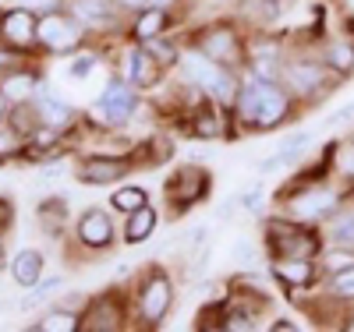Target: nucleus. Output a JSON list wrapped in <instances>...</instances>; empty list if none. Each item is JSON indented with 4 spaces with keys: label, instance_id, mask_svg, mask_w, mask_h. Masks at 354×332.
<instances>
[{
    "label": "nucleus",
    "instance_id": "b1692460",
    "mask_svg": "<svg viewBox=\"0 0 354 332\" xmlns=\"http://www.w3.org/2000/svg\"><path fill=\"white\" fill-rule=\"evenodd\" d=\"M57 286H61V280H57V276H53V280H46V283H43V286H36L32 293H25L18 308H21V311H36V308L43 304V300H50V293H53Z\"/></svg>",
    "mask_w": 354,
    "mask_h": 332
},
{
    "label": "nucleus",
    "instance_id": "2f4dec72",
    "mask_svg": "<svg viewBox=\"0 0 354 332\" xmlns=\"http://www.w3.org/2000/svg\"><path fill=\"white\" fill-rule=\"evenodd\" d=\"M326 265L333 268V273H340V268H347V265H351V248H344V251H333V255L326 258Z\"/></svg>",
    "mask_w": 354,
    "mask_h": 332
},
{
    "label": "nucleus",
    "instance_id": "9d476101",
    "mask_svg": "<svg viewBox=\"0 0 354 332\" xmlns=\"http://www.w3.org/2000/svg\"><path fill=\"white\" fill-rule=\"evenodd\" d=\"M124 173H128V163H121V159H100V156L85 159L78 166L82 184H110V180H121Z\"/></svg>",
    "mask_w": 354,
    "mask_h": 332
},
{
    "label": "nucleus",
    "instance_id": "4be33fe9",
    "mask_svg": "<svg viewBox=\"0 0 354 332\" xmlns=\"http://www.w3.org/2000/svg\"><path fill=\"white\" fill-rule=\"evenodd\" d=\"M110 205L117 208V213H135V208L149 205V198H145V191H142V188H121V191H113Z\"/></svg>",
    "mask_w": 354,
    "mask_h": 332
},
{
    "label": "nucleus",
    "instance_id": "dca6fc26",
    "mask_svg": "<svg viewBox=\"0 0 354 332\" xmlns=\"http://www.w3.org/2000/svg\"><path fill=\"white\" fill-rule=\"evenodd\" d=\"M273 273H277V280H283L290 286H305V283H312V262L308 258H283L273 265Z\"/></svg>",
    "mask_w": 354,
    "mask_h": 332
},
{
    "label": "nucleus",
    "instance_id": "c756f323",
    "mask_svg": "<svg viewBox=\"0 0 354 332\" xmlns=\"http://www.w3.org/2000/svg\"><path fill=\"white\" fill-rule=\"evenodd\" d=\"M245 11L255 18H262V21H270V18H277V11H280V4L277 0H245Z\"/></svg>",
    "mask_w": 354,
    "mask_h": 332
},
{
    "label": "nucleus",
    "instance_id": "72a5a7b5",
    "mask_svg": "<svg viewBox=\"0 0 354 332\" xmlns=\"http://www.w3.org/2000/svg\"><path fill=\"white\" fill-rule=\"evenodd\" d=\"M259 198H262V195H259V188H255V191H248V195L241 198V205L248 208V213H255V205H259Z\"/></svg>",
    "mask_w": 354,
    "mask_h": 332
},
{
    "label": "nucleus",
    "instance_id": "1a4fd4ad",
    "mask_svg": "<svg viewBox=\"0 0 354 332\" xmlns=\"http://www.w3.org/2000/svg\"><path fill=\"white\" fill-rule=\"evenodd\" d=\"M78 240L85 248H106L113 240V223L106 216V208H85V216L78 219Z\"/></svg>",
    "mask_w": 354,
    "mask_h": 332
},
{
    "label": "nucleus",
    "instance_id": "f8f14e48",
    "mask_svg": "<svg viewBox=\"0 0 354 332\" xmlns=\"http://www.w3.org/2000/svg\"><path fill=\"white\" fill-rule=\"evenodd\" d=\"M68 8L85 25H106L117 14V8H121V4H117V0H68Z\"/></svg>",
    "mask_w": 354,
    "mask_h": 332
},
{
    "label": "nucleus",
    "instance_id": "cd10ccee",
    "mask_svg": "<svg viewBox=\"0 0 354 332\" xmlns=\"http://www.w3.org/2000/svg\"><path fill=\"white\" fill-rule=\"evenodd\" d=\"M195 135H198V138H220L223 128H220V120H216L213 113H205V110H202V113L195 117Z\"/></svg>",
    "mask_w": 354,
    "mask_h": 332
},
{
    "label": "nucleus",
    "instance_id": "473e14b6",
    "mask_svg": "<svg viewBox=\"0 0 354 332\" xmlns=\"http://www.w3.org/2000/svg\"><path fill=\"white\" fill-rule=\"evenodd\" d=\"M234 258H238L241 265H252V240H248V237L238 240V248H234Z\"/></svg>",
    "mask_w": 354,
    "mask_h": 332
},
{
    "label": "nucleus",
    "instance_id": "5701e85b",
    "mask_svg": "<svg viewBox=\"0 0 354 332\" xmlns=\"http://www.w3.org/2000/svg\"><path fill=\"white\" fill-rule=\"evenodd\" d=\"M330 240L337 248H354V213L340 216L333 226H330Z\"/></svg>",
    "mask_w": 354,
    "mask_h": 332
},
{
    "label": "nucleus",
    "instance_id": "4468645a",
    "mask_svg": "<svg viewBox=\"0 0 354 332\" xmlns=\"http://www.w3.org/2000/svg\"><path fill=\"white\" fill-rule=\"evenodd\" d=\"M287 85L298 96H312L322 85V68L319 64H294V68H287Z\"/></svg>",
    "mask_w": 354,
    "mask_h": 332
},
{
    "label": "nucleus",
    "instance_id": "39448f33",
    "mask_svg": "<svg viewBox=\"0 0 354 332\" xmlns=\"http://www.w3.org/2000/svg\"><path fill=\"white\" fill-rule=\"evenodd\" d=\"M82 32H78V21L68 14H46L39 21V43L53 53H71L78 46Z\"/></svg>",
    "mask_w": 354,
    "mask_h": 332
},
{
    "label": "nucleus",
    "instance_id": "9b49d317",
    "mask_svg": "<svg viewBox=\"0 0 354 332\" xmlns=\"http://www.w3.org/2000/svg\"><path fill=\"white\" fill-rule=\"evenodd\" d=\"M290 208H294V216H301V219H319V216H326V213L337 208V195L326 191V188H315L301 198H294Z\"/></svg>",
    "mask_w": 354,
    "mask_h": 332
},
{
    "label": "nucleus",
    "instance_id": "f257e3e1",
    "mask_svg": "<svg viewBox=\"0 0 354 332\" xmlns=\"http://www.w3.org/2000/svg\"><path fill=\"white\" fill-rule=\"evenodd\" d=\"M238 113L248 128H277L280 120L287 117V106H290V96L283 92V88L277 81H262V78H252L248 85H241L238 92Z\"/></svg>",
    "mask_w": 354,
    "mask_h": 332
},
{
    "label": "nucleus",
    "instance_id": "412c9836",
    "mask_svg": "<svg viewBox=\"0 0 354 332\" xmlns=\"http://www.w3.org/2000/svg\"><path fill=\"white\" fill-rule=\"evenodd\" d=\"M82 329V318L75 311H50L43 322H36V332H75Z\"/></svg>",
    "mask_w": 354,
    "mask_h": 332
},
{
    "label": "nucleus",
    "instance_id": "bb28decb",
    "mask_svg": "<svg viewBox=\"0 0 354 332\" xmlns=\"http://www.w3.org/2000/svg\"><path fill=\"white\" fill-rule=\"evenodd\" d=\"M330 64L337 71H351L354 68V46L351 43H333L330 46Z\"/></svg>",
    "mask_w": 354,
    "mask_h": 332
},
{
    "label": "nucleus",
    "instance_id": "a211bd4d",
    "mask_svg": "<svg viewBox=\"0 0 354 332\" xmlns=\"http://www.w3.org/2000/svg\"><path fill=\"white\" fill-rule=\"evenodd\" d=\"M170 25V14L163 11V8H149V11H142L138 14V21H135V39H153V36H160L163 28Z\"/></svg>",
    "mask_w": 354,
    "mask_h": 332
},
{
    "label": "nucleus",
    "instance_id": "20e7f679",
    "mask_svg": "<svg viewBox=\"0 0 354 332\" xmlns=\"http://www.w3.org/2000/svg\"><path fill=\"white\" fill-rule=\"evenodd\" d=\"M198 46H202L205 57L216 60V64H223V68H234V64L241 60V39H238V32H234V28H227V25L205 28L202 39H198Z\"/></svg>",
    "mask_w": 354,
    "mask_h": 332
},
{
    "label": "nucleus",
    "instance_id": "2eb2a0df",
    "mask_svg": "<svg viewBox=\"0 0 354 332\" xmlns=\"http://www.w3.org/2000/svg\"><path fill=\"white\" fill-rule=\"evenodd\" d=\"M11 276H15L21 286L39 283V276H43V255H39V251H21V255L15 258V265H11Z\"/></svg>",
    "mask_w": 354,
    "mask_h": 332
},
{
    "label": "nucleus",
    "instance_id": "c85d7f7f",
    "mask_svg": "<svg viewBox=\"0 0 354 332\" xmlns=\"http://www.w3.org/2000/svg\"><path fill=\"white\" fill-rule=\"evenodd\" d=\"M333 293H337V297H347V300L354 297V262L333 276Z\"/></svg>",
    "mask_w": 354,
    "mask_h": 332
},
{
    "label": "nucleus",
    "instance_id": "f03ea898",
    "mask_svg": "<svg viewBox=\"0 0 354 332\" xmlns=\"http://www.w3.org/2000/svg\"><path fill=\"white\" fill-rule=\"evenodd\" d=\"M170 304H174V286H170L163 268H153L149 280L142 283V293H138V311H142L145 325H160L167 318Z\"/></svg>",
    "mask_w": 354,
    "mask_h": 332
},
{
    "label": "nucleus",
    "instance_id": "393cba45",
    "mask_svg": "<svg viewBox=\"0 0 354 332\" xmlns=\"http://www.w3.org/2000/svg\"><path fill=\"white\" fill-rule=\"evenodd\" d=\"M227 304H209L198 311V329H227Z\"/></svg>",
    "mask_w": 354,
    "mask_h": 332
},
{
    "label": "nucleus",
    "instance_id": "f704fd0d",
    "mask_svg": "<svg viewBox=\"0 0 354 332\" xmlns=\"http://www.w3.org/2000/svg\"><path fill=\"white\" fill-rule=\"evenodd\" d=\"M117 4H121V8H128V11H142L145 4H149V0H117Z\"/></svg>",
    "mask_w": 354,
    "mask_h": 332
},
{
    "label": "nucleus",
    "instance_id": "e433bc0d",
    "mask_svg": "<svg viewBox=\"0 0 354 332\" xmlns=\"http://www.w3.org/2000/svg\"><path fill=\"white\" fill-rule=\"evenodd\" d=\"M344 329H347V332H354V318H351V322H347V325H344Z\"/></svg>",
    "mask_w": 354,
    "mask_h": 332
},
{
    "label": "nucleus",
    "instance_id": "7ed1b4c3",
    "mask_svg": "<svg viewBox=\"0 0 354 332\" xmlns=\"http://www.w3.org/2000/svg\"><path fill=\"white\" fill-rule=\"evenodd\" d=\"M163 191H167L170 205H177V213H185V208H192L205 191H209V173L198 170V166H181L167 180Z\"/></svg>",
    "mask_w": 354,
    "mask_h": 332
},
{
    "label": "nucleus",
    "instance_id": "ddd939ff",
    "mask_svg": "<svg viewBox=\"0 0 354 332\" xmlns=\"http://www.w3.org/2000/svg\"><path fill=\"white\" fill-rule=\"evenodd\" d=\"M128 64H131V81L138 85V88H149V85H156L160 81V60L149 53V50H135L131 57H128Z\"/></svg>",
    "mask_w": 354,
    "mask_h": 332
},
{
    "label": "nucleus",
    "instance_id": "6ab92c4d",
    "mask_svg": "<svg viewBox=\"0 0 354 332\" xmlns=\"http://www.w3.org/2000/svg\"><path fill=\"white\" fill-rule=\"evenodd\" d=\"M36 106H39V117H43V128H53V131H64L75 117L64 103H53V99H39Z\"/></svg>",
    "mask_w": 354,
    "mask_h": 332
},
{
    "label": "nucleus",
    "instance_id": "f3484780",
    "mask_svg": "<svg viewBox=\"0 0 354 332\" xmlns=\"http://www.w3.org/2000/svg\"><path fill=\"white\" fill-rule=\"evenodd\" d=\"M153 230H156V213H153L149 205H142V208H135V213H131L124 237L131 240V244H142V240H149Z\"/></svg>",
    "mask_w": 354,
    "mask_h": 332
},
{
    "label": "nucleus",
    "instance_id": "6e6552de",
    "mask_svg": "<svg viewBox=\"0 0 354 332\" xmlns=\"http://www.w3.org/2000/svg\"><path fill=\"white\" fill-rule=\"evenodd\" d=\"M270 233H273V244L283 248V258H312L315 248H319V240H315L312 233H305V230H298V226H287V223H283V226L273 223Z\"/></svg>",
    "mask_w": 354,
    "mask_h": 332
},
{
    "label": "nucleus",
    "instance_id": "4c0bfd02",
    "mask_svg": "<svg viewBox=\"0 0 354 332\" xmlns=\"http://www.w3.org/2000/svg\"><path fill=\"white\" fill-rule=\"evenodd\" d=\"M0 255H4V237H0Z\"/></svg>",
    "mask_w": 354,
    "mask_h": 332
},
{
    "label": "nucleus",
    "instance_id": "aec40b11",
    "mask_svg": "<svg viewBox=\"0 0 354 332\" xmlns=\"http://www.w3.org/2000/svg\"><path fill=\"white\" fill-rule=\"evenodd\" d=\"M32 88H36L32 75H8L4 81H0V92H4L11 103H25L28 96H32Z\"/></svg>",
    "mask_w": 354,
    "mask_h": 332
},
{
    "label": "nucleus",
    "instance_id": "423d86ee",
    "mask_svg": "<svg viewBox=\"0 0 354 332\" xmlns=\"http://www.w3.org/2000/svg\"><path fill=\"white\" fill-rule=\"evenodd\" d=\"M135 106H138L135 88L113 78V81L106 85V92H103V99H100V106H96V110L106 117V124H124V120L135 113Z\"/></svg>",
    "mask_w": 354,
    "mask_h": 332
},
{
    "label": "nucleus",
    "instance_id": "0eeeda50",
    "mask_svg": "<svg viewBox=\"0 0 354 332\" xmlns=\"http://www.w3.org/2000/svg\"><path fill=\"white\" fill-rule=\"evenodd\" d=\"M0 32L11 46H32L39 39V25H36V14L25 11V8H15L0 18Z\"/></svg>",
    "mask_w": 354,
    "mask_h": 332
},
{
    "label": "nucleus",
    "instance_id": "a878e982",
    "mask_svg": "<svg viewBox=\"0 0 354 332\" xmlns=\"http://www.w3.org/2000/svg\"><path fill=\"white\" fill-rule=\"evenodd\" d=\"M142 46H145V50H149V53H153V57L160 60V64H163V68H170V64H174V60H177V46H174V43H163L160 36H153V39H145Z\"/></svg>",
    "mask_w": 354,
    "mask_h": 332
},
{
    "label": "nucleus",
    "instance_id": "c9c22d12",
    "mask_svg": "<svg viewBox=\"0 0 354 332\" xmlns=\"http://www.w3.org/2000/svg\"><path fill=\"white\" fill-rule=\"evenodd\" d=\"M8 103H11V99H8L4 92H0V120H4V117H8Z\"/></svg>",
    "mask_w": 354,
    "mask_h": 332
},
{
    "label": "nucleus",
    "instance_id": "7c9ffc66",
    "mask_svg": "<svg viewBox=\"0 0 354 332\" xmlns=\"http://www.w3.org/2000/svg\"><path fill=\"white\" fill-rule=\"evenodd\" d=\"M96 68V53H82L75 57V64H71V78H88Z\"/></svg>",
    "mask_w": 354,
    "mask_h": 332
}]
</instances>
